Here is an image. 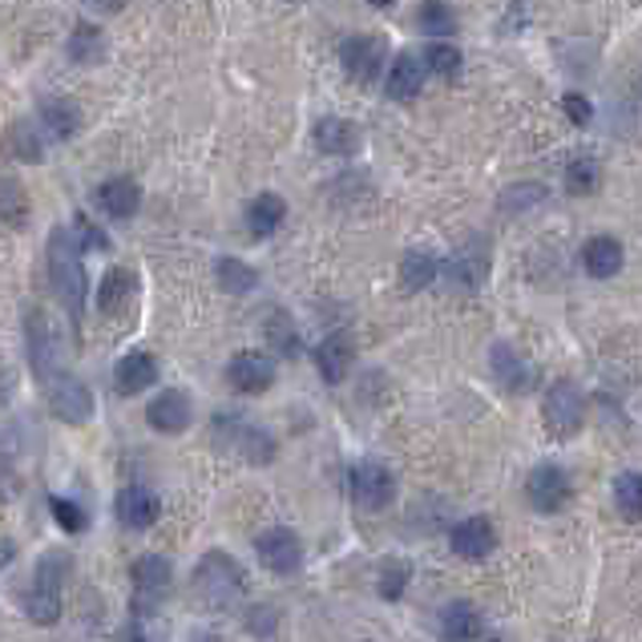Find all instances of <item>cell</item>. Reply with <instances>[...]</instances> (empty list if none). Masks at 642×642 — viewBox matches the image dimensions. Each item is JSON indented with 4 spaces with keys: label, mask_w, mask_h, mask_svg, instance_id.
<instances>
[{
    "label": "cell",
    "mask_w": 642,
    "mask_h": 642,
    "mask_svg": "<svg viewBox=\"0 0 642 642\" xmlns=\"http://www.w3.org/2000/svg\"><path fill=\"white\" fill-rule=\"evenodd\" d=\"M114 514L126 529H150L154 522L162 517V502H158V493H150L146 485H126V490H117V497H114Z\"/></svg>",
    "instance_id": "14"
},
{
    "label": "cell",
    "mask_w": 642,
    "mask_h": 642,
    "mask_svg": "<svg viewBox=\"0 0 642 642\" xmlns=\"http://www.w3.org/2000/svg\"><path fill=\"white\" fill-rule=\"evenodd\" d=\"M243 627H246L251 634H255V639H271V634L280 631V610L267 607V602H259V607L246 610Z\"/></svg>",
    "instance_id": "41"
},
{
    "label": "cell",
    "mask_w": 642,
    "mask_h": 642,
    "mask_svg": "<svg viewBox=\"0 0 642 642\" xmlns=\"http://www.w3.org/2000/svg\"><path fill=\"white\" fill-rule=\"evenodd\" d=\"M65 573H70V554H65V549H53V554H45V558L36 561L33 586H29V594H24V610H29V619H33L36 627L57 622Z\"/></svg>",
    "instance_id": "3"
},
{
    "label": "cell",
    "mask_w": 642,
    "mask_h": 642,
    "mask_svg": "<svg viewBox=\"0 0 642 642\" xmlns=\"http://www.w3.org/2000/svg\"><path fill=\"white\" fill-rule=\"evenodd\" d=\"M227 380H231L234 392H246V397H259L275 385V360L263 356V351H239L231 364H227Z\"/></svg>",
    "instance_id": "12"
},
{
    "label": "cell",
    "mask_w": 642,
    "mask_h": 642,
    "mask_svg": "<svg viewBox=\"0 0 642 642\" xmlns=\"http://www.w3.org/2000/svg\"><path fill=\"white\" fill-rule=\"evenodd\" d=\"M49 356H53V336H49V324L41 312H29V364L33 372L45 380L53 368H49Z\"/></svg>",
    "instance_id": "31"
},
{
    "label": "cell",
    "mask_w": 642,
    "mask_h": 642,
    "mask_svg": "<svg viewBox=\"0 0 642 642\" xmlns=\"http://www.w3.org/2000/svg\"><path fill=\"white\" fill-rule=\"evenodd\" d=\"M283 214H287V202L280 194H259L246 207V231L255 234V239H271V234L280 231Z\"/></svg>",
    "instance_id": "26"
},
{
    "label": "cell",
    "mask_w": 642,
    "mask_h": 642,
    "mask_svg": "<svg viewBox=\"0 0 642 642\" xmlns=\"http://www.w3.org/2000/svg\"><path fill=\"white\" fill-rule=\"evenodd\" d=\"M49 280H53V292L70 312L73 327L82 324L85 312V267H82V246L73 243V231L57 227L49 234Z\"/></svg>",
    "instance_id": "1"
},
{
    "label": "cell",
    "mask_w": 642,
    "mask_h": 642,
    "mask_svg": "<svg viewBox=\"0 0 642 642\" xmlns=\"http://www.w3.org/2000/svg\"><path fill=\"white\" fill-rule=\"evenodd\" d=\"M49 514H53V522L65 534H85L90 529V514L77 502H70V497H49Z\"/></svg>",
    "instance_id": "39"
},
{
    "label": "cell",
    "mask_w": 642,
    "mask_h": 642,
    "mask_svg": "<svg viewBox=\"0 0 642 642\" xmlns=\"http://www.w3.org/2000/svg\"><path fill=\"white\" fill-rule=\"evenodd\" d=\"M190 642H219V634L214 631H194L190 634Z\"/></svg>",
    "instance_id": "48"
},
{
    "label": "cell",
    "mask_w": 642,
    "mask_h": 642,
    "mask_svg": "<svg viewBox=\"0 0 642 642\" xmlns=\"http://www.w3.org/2000/svg\"><path fill=\"white\" fill-rule=\"evenodd\" d=\"M263 331H267V339L275 344V351L280 356H287V360H295L299 356V336H295V324L287 312H271L267 324H263Z\"/></svg>",
    "instance_id": "35"
},
{
    "label": "cell",
    "mask_w": 642,
    "mask_h": 642,
    "mask_svg": "<svg viewBox=\"0 0 642 642\" xmlns=\"http://www.w3.org/2000/svg\"><path fill=\"white\" fill-rule=\"evenodd\" d=\"M211 441L219 444V449H227V453L251 461V465H271V456H275L271 432L259 429V424H251V421H243V417H214Z\"/></svg>",
    "instance_id": "4"
},
{
    "label": "cell",
    "mask_w": 642,
    "mask_h": 642,
    "mask_svg": "<svg viewBox=\"0 0 642 642\" xmlns=\"http://www.w3.org/2000/svg\"><path fill=\"white\" fill-rule=\"evenodd\" d=\"M97 207L109 214V219L126 222L138 214L141 207V187L134 182V178H109V182H102V190H97Z\"/></svg>",
    "instance_id": "18"
},
{
    "label": "cell",
    "mask_w": 642,
    "mask_h": 642,
    "mask_svg": "<svg viewBox=\"0 0 642 642\" xmlns=\"http://www.w3.org/2000/svg\"><path fill=\"white\" fill-rule=\"evenodd\" d=\"M582 267L594 275V280H614L622 267V243L610 239V234H594L590 243L582 246Z\"/></svg>",
    "instance_id": "24"
},
{
    "label": "cell",
    "mask_w": 642,
    "mask_h": 642,
    "mask_svg": "<svg viewBox=\"0 0 642 642\" xmlns=\"http://www.w3.org/2000/svg\"><path fill=\"white\" fill-rule=\"evenodd\" d=\"M214 280H219L222 292H231V295H246V292H255L259 287V271L255 267H246L243 259H219L214 263Z\"/></svg>",
    "instance_id": "30"
},
{
    "label": "cell",
    "mask_w": 642,
    "mask_h": 642,
    "mask_svg": "<svg viewBox=\"0 0 642 642\" xmlns=\"http://www.w3.org/2000/svg\"><path fill=\"white\" fill-rule=\"evenodd\" d=\"M129 582H134V614L158 610L170 598V590H175V566L162 554H141L129 566Z\"/></svg>",
    "instance_id": "5"
},
{
    "label": "cell",
    "mask_w": 642,
    "mask_h": 642,
    "mask_svg": "<svg viewBox=\"0 0 642 642\" xmlns=\"http://www.w3.org/2000/svg\"><path fill=\"white\" fill-rule=\"evenodd\" d=\"M570 493H573L570 477H566V469H558V465H537L526 481V497L537 514H558V509H566Z\"/></svg>",
    "instance_id": "11"
},
{
    "label": "cell",
    "mask_w": 642,
    "mask_h": 642,
    "mask_svg": "<svg viewBox=\"0 0 642 642\" xmlns=\"http://www.w3.org/2000/svg\"><path fill=\"white\" fill-rule=\"evenodd\" d=\"M73 243L82 246V251H106L109 246V234L97 227L94 219H85V214H77V222H73Z\"/></svg>",
    "instance_id": "42"
},
{
    "label": "cell",
    "mask_w": 642,
    "mask_h": 642,
    "mask_svg": "<svg viewBox=\"0 0 642 642\" xmlns=\"http://www.w3.org/2000/svg\"><path fill=\"white\" fill-rule=\"evenodd\" d=\"M424 57L421 53H400L397 61H392V70H388V97L392 102H412V97L421 94L424 85Z\"/></svg>",
    "instance_id": "20"
},
{
    "label": "cell",
    "mask_w": 642,
    "mask_h": 642,
    "mask_svg": "<svg viewBox=\"0 0 642 642\" xmlns=\"http://www.w3.org/2000/svg\"><path fill=\"white\" fill-rule=\"evenodd\" d=\"M444 275H449V283L461 287V292H477L481 283H485V275H490V251H485V243L461 246V251L444 263Z\"/></svg>",
    "instance_id": "16"
},
{
    "label": "cell",
    "mask_w": 642,
    "mask_h": 642,
    "mask_svg": "<svg viewBox=\"0 0 642 642\" xmlns=\"http://www.w3.org/2000/svg\"><path fill=\"white\" fill-rule=\"evenodd\" d=\"M154 380H158V360H154L150 351H129L114 368V388L122 397H138Z\"/></svg>",
    "instance_id": "17"
},
{
    "label": "cell",
    "mask_w": 642,
    "mask_h": 642,
    "mask_svg": "<svg viewBox=\"0 0 642 642\" xmlns=\"http://www.w3.org/2000/svg\"><path fill=\"white\" fill-rule=\"evenodd\" d=\"M12 554H17V549H12V541H4V537H0V566H9Z\"/></svg>",
    "instance_id": "46"
},
{
    "label": "cell",
    "mask_w": 642,
    "mask_h": 642,
    "mask_svg": "<svg viewBox=\"0 0 642 642\" xmlns=\"http://www.w3.org/2000/svg\"><path fill=\"white\" fill-rule=\"evenodd\" d=\"M490 360H493V376L502 380L505 392H529V388H534V368H529L509 344H493Z\"/></svg>",
    "instance_id": "21"
},
{
    "label": "cell",
    "mask_w": 642,
    "mask_h": 642,
    "mask_svg": "<svg viewBox=\"0 0 642 642\" xmlns=\"http://www.w3.org/2000/svg\"><path fill=\"white\" fill-rule=\"evenodd\" d=\"M70 57L77 61V65H97V61L106 57V33H102L97 24L82 21L70 36Z\"/></svg>",
    "instance_id": "29"
},
{
    "label": "cell",
    "mask_w": 642,
    "mask_h": 642,
    "mask_svg": "<svg viewBox=\"0 0 642 642\" xmlns=\"http://www.w3.org/2000/svg\"><path fill=\"white\" fill-rule=\"evenodd\" d=\"M41 129L53 141H70L82 129V109L73 106L70 97H45L41 102Z\"/></svg>",
    "instance_id": "22"
},
{
    "label": "cell",
    "mask_w": 642,
    "mask_h": 642,
    "mask_svg": "<svg viewBox=\"0 0 642 642\" xmlns=\"http://www.w3.org/2000/svg\"><path fill=\"white\" fill-rule=\"evenodd\" d=\"M339 61H344V73L351 82L372 85L385 70V41L380 36H348L339 45Z\"/></svg>",
    "instance_id": "10"
},
{
    "label": "cell",
    "mask_w": 642,
    "mask_h": 642,
    "mask_svg": "<svg viewBox=\"0 0 642 642\" xmlns=\"http://www.w3.org/2000/svg\"><path fill=\"white\" fill-rule=\"evenodd\" d=\"M368 4H380V9H385V4H392V0H368Z\"/></svg>",
    "instance_id": "49"
},
{
    "label": "cell",
    "mask_w": 642,
    "mask_h": 642,
    "mask_svg": "<svg viewBox=\"0 0 642 642\" xmlns=\"http://www.w3.org/2000/svg\"><path fill=\"white\" fill-rule=\"evenodd\" d=\"M316 146L324 154H336V158L356 154L360 150V129L351 126V122H344V117H319L316 122Z\"/></svg>",
    "instance_id": "25"
},
{
    "label": "cell",
    "mask_w": 642,
    "mask_h": 642,
    "mask_svg": "<svg viewBox=\"0 0 642 642\" xmlns=\"http://www.w3.org/2000/svg\"><path fill=\"white\" fill-rule=\"evenodd\" d=\"M114 642H150V634L141 631V622L134 619V622H126V627L117 631V639H114Z\"/></svg>",
    "instance_id": "45"
},
{
    "label": "cell",
    "mask_w": 642,
    "mask_h": 642,
    "mask_svg": "<svg viewBox=\"0 0 642 642\" xmlns=\"http://www.w3.org/2000/svg\"><path fill=\"white\" fill-rule=\"evenodd\" d=\"M146 421L150 429L166 432V436H175V432H187L190 421H194V409H190V397L182 388H166L158 397L150 400V409H146Z\"/></svg>",
    "instance_id": "15"
},
{
    "label": "cell",
    "mask_w": 642,
    "mask_h": 642,
    "mask_svg": "<svg viewBox=\"0 0 642 642\" xmlns=\"http://www.w3.org/2000/svg\"><path fill=\"white\" fill-rule=\"evenodd\" d=\"M0 219L9 222V227H24L29 222V194L12 178H0Z\"/></svg>",
    "instance_id": "34"
},
{
    "label": "cell",
    "mask_w": 642,
    "mask_h": 642,
    "mask_svg": "<svg viewBox=\"0 0 642 642\" xmlns=\"http://www.w3.org/2000/svg\"><path fill=\"white\" fill-rule=\"evenodd\" d=\"M449 546H453L456 558L465 561H485L497 549V529H493L490 517H465L456 522L453 534H449Z\"/></svg>",
    "instance_id": "13"
},
{
    "label": "cell",
    "mask_w": 642,
    "mask_h": 642,
    "mask_svg": "<svg viewBox=\"0 0 642 642\" xmlns=\"http://www.w3.org/2000/svg\"><path fill=\"white\" fill-rule=\"evenodd\" d=\"M94 4H97L102 12H117L122 4H126V0H94Z\"/></svg>",
    "instance_id": "47"
},
{
    "label": "cell",
    "mask_w": 642,
    "mask_h": 642,
    "mask_svg": "<svg viewBox=\"0 0 642 642\" xmlns=\"http://www.w3.org/2000/svg\"><path fill=\"white\" fill-rule=\"evenodd\" d=\"M348 485H351V502L360 505L364 514H380L397 497V477L385 465H376V461H364V465L351 469Z\"/></svg>",
    "instance_id": "8"
},
{
    "label": "cell",
    "mask_w": 642,
    "mask_h": 642,
    "mask_svg": "<svg viewBox=\"0 0 642 642\" xmlns=\"http://www.w3.org/2000/svg\"><path fill=\"white\" fill-rule=\"evenodd\" d=\"M190 590L207 610H227L234 607L246 590V570L227 554V549H211L207 558L190 573Z\"/></svg>",
    "instance_id": "2"
},
{
    "label": "cell",
    "mask_w": 642,
    "mask_h": 642,
    "mask_svg": "<svg viewBox=\"0 0 642 642\" xmlns=\"http://www.w3.org/2000/svg\"><path fill=\"white\" fill-rule=\"evenodd\" d=\"M351 360H356V344H351L344 331H331V336L316 348V368L327 385H339V380L351 372Z\"/></svg>",
    "instance_id": "19"
},
{
    "label": "cell",
    "mask_w": 642,
    "mask_h": 642,
    "mask_svg": "<svg viewBox=\"0 0 642 642\" xmlns=\"http://www.w3.org/2000/svg\"><path fill=\"white\" fill-rule=\"evenodd\" d=\"M41 150H45V141H41L33 122H21V117H17V122L4 129V154H9V158H17V162H41Z\"/></svg>",
    "instance_id": "27"
},
{
    "label": "cell",
    "mask_w": 642,
    "mask_h": 642,
    "mask_svg": "<svg viewBox=\"0 0 642 642\" xmlns=\"http://www.w3.org/2000/svg\"><path fill=\"white\" fill-rule=\"evenodd\" d=\"M436 271H441L436 255H429V251H409V255L400 259V287L404 292H424L436 280Z\"/></svg>",
    "instance_id": "28"
},
{
    "label": "cell",
    "mask_w": 642,
    "mask_h": 642,
    "mask_svg": "<svg viewBox=\"0 0 642 642\" xmlns=\"http://www.w3.org/2000/svg\"><path fill=\"white\" fill-rule=\"evenodd\" d=\"M417 21H421V29H424V33H432V36H449L456 29L453 9H449V4H441V0H424L421 12H417Z\"/></svg>",
    "instance_id": "40"
},
{
    "label": "cell",
    "mask_w": 642,
    "mask_h": 642,
    "mask_svg": "<svg viewBox=\"0 0 642 642\" xmlns=\"http://www.w3.org/2000/svg\"><path fill=\"white\" fill-rule=\"evenodd\" d=\"M45 392H49V409L57 412L65 424H85L94 421V392L85 380H77L73 372H49L45 376Z\"/></svg>",
    "instance_id": "6"
},
{
    "label": "cell",
    "mask_w": 642,
    "mask_h": 642,
    "mask_svg": "<svg viewBox=\"0 0 642 642\" xmlns=\"http://www.w3.org/2000/svg\"><path fill=\"white\" fill-rule=\"evenodd\" d=\"M481 631H485V619L473 602H449L441 610V634L449 642H473L481 639Z\"/></svg>",
    "instance_id": "23"
},
{
    "label": "cell",
    "mask_w": 642,
    "mask_h": 642,
    "mask_svg": "<svg viewBox=\"0 0 642 642\" xmlns=\"http://www.w3.org/2000/svg\"><path fill=\"white\" fill-rule=\"evenodd\" d=\"M614 505H619V514L627 522H642V473L627 469L614 477Z\"/></svg>",
    "instance_id": "32"
},
{
    "label": "cell",
    "mask_w": 642,
    "mask_h": 642,
    "mask_svg": "<svg viewBox=\"0 0 642 642\" xmlns=\"http://www.w3.org/2000/svg\"><path fill=\"white\" fill-rule=\"evenodd\" d=\"M424 70L436 73V77H444V82H453L456 73H461V49L444 45V41L429 45V49H424Z\"/></svg>",
    "instance_id": "38"
},
{
    "label": "cell",
    "mask_w": 642,
    "mask_h": 642,
    "mask_svg": "<svg viewBox=\"0 0 642 642\" xmlns=\"http://www.w3.org/2000/svg\"><path fill=\"white\" fill-rule=\"evenodd\" d=\"M129 292H134V271H129V267H114L106 275V280H102V292H97V307H102L106 316H114L117 307H122L129 299Z\"/></svg>",
    "instance_id": "33"
},
{
    "label": "cell",
    "mask_w": 642,
    "mask_h": 642,
    "mask_svg": "<svg viewBox=\"0 0 642 642\" xmlns=\"http://www.w3.org/2000/svg\"><path fill=\"white\" fill-rule=\"evenodd\" d=\"M546 199V190L534 187V182H526V187H514V190H505L502 194V211H526V207H534V202Z\"/></svg>",
    "instance_id": "43"
},
{
    "label": "cell",
    "mask_w": 642,
    "mask_h": 642,
    "mask_svg": "<svg viewBox=\"0 0 642 642\" xmlns=\"http://www.w3.org/2000/svg\"><path fill=\"white\" fill-rule=\"evenodd\" d=\"M409 578H412L409 561L388 558L385 566H380V582H376V590H380L385 602H397V598H404V590H409Z\"/></svg>",
    "instance_id": "36"
},
{
    "label": "cell",
    "mask_w": 642,
    "mask_h": 642,
    "mask_svg": "<svg viewBox=\"0 0 642 642\" xmlns=\"http://www.w3.org/2000/svg\"><path fill=\"white\" fill-rule=\"evenodd\" d=\"M582 392L570 385V380H558V385H549L546 392V404H541V417H546V429L554 436H573V432L582 429Z\"/></svg>",
    "instance_id": "9"
},
{
    "label": "cell",
    "mask_w": 642,
    "mask_h": 642,
    "mask_svg": "<svg viewBox=\"0 0 642 642\" xmlns=\"http://www.w3.org/2000/svg\"><path fill=\"white\" fill-rule=\"evenodd\" d=\"M561 109L570 114L573 126H586V122L594 117V106H590V102H586L582 94H566V102H561Z\"/></svg>",
    "instance_id": "44"
},
{
    "label": "cell",
    "mask_w": 642,
    "mask_h": 642,
    "mask_svg": "<svg viewBox=\"0 0 642 642\" xmlns=\"http://www.w3.org/2000/svg\"><path fill=\"white\" fill-rule=\"evenodd\" d=\"M255 554H259V561H263V570L280 573V578H287V573H295L304 566V541H299V534L287 526L263 529V534L255 537Z\"/></svg>",
    "instance_id": "7"
},
{
    "label": "cell",
    "mask_w": 642,
    "mask_h": 642,
    "mask_svg": "<svg viewBox=\"0 0 642 642\" xmlns=\"http://www.w3.org/2000/svg\"><path fill=\"white\" fill-rule=\"evenodd\" d=\"M598 182H602V166H598L594 158H573V162L566 166V190H570V194H594Z\"/></svg>",
    "instance_id": "37"
}]
</instances>
